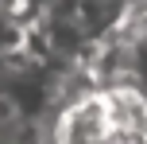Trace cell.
I'll list each match as a JSON object with an SVG mask.
<instances>
[{
	"label": "cell",
	"instance_id": "1",
	"mask_svg": "<svg viewBox=\"0 0 147 144\" xmlns=\"http://www.w3.org/2000/svg\"><path fill=\"white\" fill-rule=\"evenodd\" d=\"M51 144H147V90L105 78L51 113Z\"/></svg>",
	"mask_w": 147,
	"mask_h": 144
},
{
	"label": "cell",
	"instance_id": "2",
	"mask_svg": "<svg viewBox=\"0 0 147 144\" xmlns=\"http://www.w3.org/2000/svg\"><path fill=\"white\" fill-rule=\"evenodd\" d=\"M85 66L93 70L97 82H105V78H128V82L147 90V4L136 8L120 23L116 35H109L105 43H97L89 51Z\"/></svg>",
	"mask_w": 147,
	"mask_h": 144
}]
</instances>
